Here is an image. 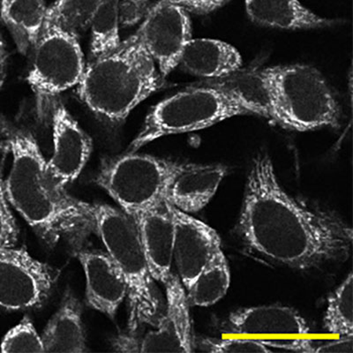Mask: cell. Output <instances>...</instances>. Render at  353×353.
<instances>
[{
	"label": "cell",
	"instance_id": "1",
	"mask_svg": "<svg viewBox=\"0 0 353 353\" xmlns=\"http://www.w3.org/2000/svg\"><path fill=\"white\" fill-rule=\"evenodd\" d=\"M239 231L255 253L298 270L347 260L352 248V227L287 193L266 154L255 157L248 172Z\"/></svg>",
	"mask_w": 353,
	"mask_h": 353
},
{
	"label": "cell",
	"instance_id": "2",
	"mask_svg": "<svg viewBox=\"0 0 353 353\" xmlns=\"http://www.w3.org/2000/svg\"><path fill=\"white\" fill-rule=\"evenodd\" d=\"M10 150L12 165L5 179L6 196L28 225L50 236L94 228L91 204L70 196L54 181L32 134L17 130Z\"/></svg>",
	"mask_w": 353,
	"mask_h": 353
},
{
	"label": "cell",
	"instance_id": "3",
	"mask_svg": "<svg viewBox=\"0 0 353 353\" xmlns=\"http://www.w3.org/2000/svg\"><path fill=\"white\" fill-rule=\"evenodd\" d=\"M161 83L156 63L134 34L105 54L90 59L77 92L102 121L119 123Z\"/></svg>",
	"mask_w": 353,
	"mask_h": 353
},
{
	"label": "cell",
	"instance_id": "4",
	"mask_svg": "<svg viewBox=\"0 0 353 353\" xmlns=\"http://www.w3.org/2000/svg\"><path fill=\"white\" fill-rule=\"evenodd\" d=\"M91 211L93 229L128 283L129 332L137 333L145 324L154 325L159 317L160 298L134 221L107 204H91Z\"/></svg>",
	"mask_w": 353,
	"mask_h": 353
},
{
	"label": "cell",
	"instance_id": "5",
	"mask_svg": "<svg viewBox=\"0 0 353 353\" xmlns=\"http://www.w3.org/2000/svg\"><path fill=\"white\" fill-rule=\"evenodd\" d=\"M266 70L275 90L282 127L299 132L339 127L341 109L316 68L294 64Z\"/></svg>",
	"mask_w": 353,
	"mask_h": 353
},
{
	"label": "cell",
	"instance_id": "6",
	"mask_svg": "<svg viewBox=\"0 0 353 353\" xmlns=\"http://www.w3.org/2000/svg\"><path fill=\"white\" fill-rule=\"evenodd\" d=\"M241 115L251 114L222 91L196 84L154 106L128 151L137 152L157 139L201 130Z\"/></svg>",
	"mask_w": 353,
	"mask_h": 353
},
{
	"label": "cell",
	"instance_id": "7",
	"mask_svg": "<svg viewBox=\"0 0 353 353\" xmlns=\"http://www.w3.org/2000/svg\"><path fill=\"white\" fill-rule=\"evenodd\" d=\"M179 163L128 151L103 162L96 183L130 216L165 201Z\"/></svg>",
	"mask_w": 353,
	"mask_h": 353
},
{
	"label": "cell",
	"instance_id": "8",
	"mask_svg": "<svg viewBox=\"0 0 353 353\" xmlns=\"http://www.w3.org/2000/svg\"><path fill=\"white\" fill-rule=\"evenodd\" d=\"M32 52L28 83L43 112L59 94L80 83L86 65L77 37L54 28H43Z\"/></svg>",
	"mask_w": 353,
	"mask_h": 353
},
{
	"label": "cell",
	"instance_id": "9",
	"mask_svg": "<svg viewBox=\"0 0 353 353\" xmlns=\"http://www.w3.org/2000/svg\"><path fill=\"white\" fill-rule=\"evenodd\" d=\"M165 289V310L143 336L129 332L117 337L113 347L127 352H193L195 339L187 293L176 274L163 283Z\"/></svg>",
	"mask_w": 353,
	"mask_h": 353
},
{
	"label": "cell",
	"instance_id": "10",
	"mask_svg": "<svg viewBox=\"0 0 353 353\" xmlns=\"http://www.w3.org/2000/svg\"><path fill=\"white\" fill-rule=\"evenodd\" d=\"M55 270L23 249H0V307L25 311L40 307L52 294Z\"/></svg>",
	"mask_w": 353,
	"mask_h": 353
},
{
	"label": "cell",
	"instance_id": "11",
	"mask_svg": "<svg viewBox=\"0 0 353 353\" xmlns=\"http://www.w3.org/2000/svg\"><path fill=\"white\" fill-rule=\"evenodd\" d=\"M163 77L176 66L189 41L192 39L188 12L171 0H159L148 10L137 32Z\"/></svg>",
	"mask_w": 353,
	"mask_h": 353
},
{
	"label": "cell",
	"instance_id": "12",
	"mask_svg": "<svg viewBox=\"0 0 353 353\" xmlns=\"http://www.w3.org/2000/svg\"><path fill=\"white\" fill-rule=\"evenodd\" d=\"M228 325L241 335L279 336L294 345L296 352H314L313 340L304 339L310 327L296 309L280 304L245 307L232 312Z\"/></svg>",
	"mask_w": 353,
	"mask_h": 353
},
{
	"label": "cell",
	"instance_id": "13",
	"mask_svg": "<svg viewBox=\"0 0 353 353\" xmlns=\"http://www.w3.org/2000/svg\"><path fill=\"white\" fill-rule=\"evenodd\" d=\"M171 206V205H170ZM175 235L173 263L187 289L201 271L222 250L221 239L207 223L171 206Z\"/></svg>",
	"mask_w": 353,
	"mask_h": 353
},
{
	"label": "cell",
	"instance_id": "14",
	"mask_svg": "<svg viewBox=\"0 0 353 353\" xmlns=\"http://www.w3.org/2000/svg\"><path fill=\"white\" fill-rule=\"evenodd\" d=\"M50 108L54 149L47 165L54 181L65 188L83 171L92 151V141L61 101L53 100Z\"/></svg>",
	"mask_w": 353,
	"mask_h": 353
},
{
	"label": "cell",
	"instance_id": "15",
	"mask_svg": "<svg viewBox=\"0 0 353 353\" xmlns=\"http://www.w3.org/2000/svg\"><path fill=\"white\" fill-rule=\"evenodd\" d=\"M139 237L156 282L165 283L173 273L175 227L166 201L132 214Z\"/></svg>",
	"mask_w": 353,
	"mask_h": 353
},
{
	"label": "cell",
	"instance_id": "16",
	"mask_svg": "<svg viewBox=\"0 0 353 353\" xmlns=\"http://www.w3.org/2000/svg\"><path fill=\"white\" fill-rule=\"evenodd\" d=\"M77 258L86 280L88 307L113 319L128 295V283L121 271L105 251L81 250Z\"/></svg>",
	"mask_w": 353,
	"mask_h": 353
},
{
	"label": "cell",
	"instance_id": "17",
	"mask_svg": "<svg viewBox=\"0 0 353 353\" xmlns=\"http://www.w3.org/2000/svg\"><path fill=\"white\" fill-rule=\"evenodd\" d=\"M199 84L222 91L251 115L263 117L282 125L275 90L266 68H241L227 77Z\"/></svg>",
	"mask_w": 353,
	"mask_h": 353
},
{
	"label": "cell",
	"instance_id": "18",
	"mask_svg": "<svg viewBox=\"0 0 353 353\" xmlns=\"http://www.w3.org/2000/svg\"><path fill=\"white\" fill-rule=\"evenodd\" d=\"M226 173L227 168L223 165L179 163L165 201L189 215L197 213L215 196Z\"/></svg>",
	"mask_w": 353,
	"mask_h": 353
},
{
	"label": "cell",
	"instance_id": "19",
	"mask_svg": "<svg viewBox=\"0 0 353 353\" xmlns=\"http://www.w3.org/2000/svg\"><path fill=\"white\" fill-rule=\"evenodd\" d=\"M242 63L241 55L231 44L216 39H192L183 50L179 65L194 77L216 80L238 71Z\"/></svg>",
	"mask_w": 353,
	"mask_h": 353
},
{
	"label": "cell",
	"instance_id": "20",
	"mask_svg": "<svg viewBox=\"0 0 353 353\" xmlns=\"http://www.w3.org/2000/svg\"><path fill=\"white\" fill-rule=\"evenodd\" d=\"M44 352H87L83 305L70 290H66L56 313L43 331Z\"/></svg>",
	"mask_w": 353,
	"mask_h": 353
},
{
	"label": "cell",
	"instance_id": "21",
	"mask_svg": "<svg viewBox=\"0 0 353 353\" xmlns=\"http://www.w3.org/2000/svg\"><path fill=\"white\" fill-rule=\"evenodd\" d=\"M248 17L260 26L280 30H312L332 26L335 21L309 10L299 0H245Z\"/></svg>",
	"mask_w": 353,
	"mask_h": 353
},
{
	"label": "cell",
	"instance_id": "22",
	"mask_svg": "<svg viewBox=\"0 0 353 353\" xmlns=\"http://www.w3.org/2000/svg\"><path fill=\"white\" fill-rule=\"evenodd\" d=\"M47 8L44 0H0V14L17 48L28 54L42 32Z\"/></svg>",
	"mask_w": 353,
	"mask_h": 353
},
{
	"label": "cell",
	"instance_id": "23",
	"mask_svg": "<svg viewBox=\"0 0 353 353\" xmlns=\"http://www.w3.org/2000/svg\"><path fill=\"white\" fill-rule=\"evenodd\" d=\"M231 283V273L223 250L219 252L185 290L190 307H206L225 297Z\"/></svg>",
	"mask_w": 353,
	"mask_h": 353
},
{
	"label": "cell",
	"instance_id": "24",
	"mask_svg": "<svg viewBox=\"0 0 353 353\" xmlns=\"http://www.w3.org/2000/svg\"><path fill=\"white\" fill-rule=\"evenodd\" d=\"M99 0H58L47 8L43 27L54 28L79 37L90 28Z\"/></svg>",
	"mask_w": 353,
	"mask_h": 353
},
{
	"label": "cell",
	"instance_id": "25",
	"mask_svg": "<svg viewBox=\"0 0 353 353\" xmlns=\"http://www.w3.org/2000/svg\"><path fill=\"white\" fill-rule=\"evenodd\" d=\"M119 6L121 0H99L90 28V59L105 54L121 43Z\"/></svg>",
	"mask_w": 353,
	"mask_h": 353
},
{
	"label": "cell",
	"instance_id": "26",
	"mask_svg": "<svg viewBox=\"0 0 353 353\" xmlns=\"http://www.w3.org/2000/svg\"><path fill=\"white\" fill-rule=\"evenodd\" d=\"M323 327L333 335L353 336V275L345 280L327 299Z\"/></svg>",
	"mask_w": 353,
	"mask_h": 353
},
{
	"label": "cell",
	"instance_id": "27",
	"mask_svg": "<svg viewBox=\"0 0 353 353\" xmlns=\"http://www.w3.org/2000/svg\"><path fill=\"white\" fill-rule=\"evenodd\" d=\"M0 349L5 353L44 352L42 337L28 317L6 333Z\"/></svg>",
	"mask_w": 353,
	"mask_h": 353
},
{
	"label": "cell",
	"instance_id": "28",
	"mask_svg": "<svg viewBox=\"0 0 353 353\" xmlns=\"http://www.w3.org/2000/svg\"><path fill=\"white\" fill-rule=\"evenodd\" d=\"M216 353L273 352L254 339H221L204 337L195 341V351Z\"/></svg>",
	"mask_w": 353,
	"mask_h": 353
},
{
	"label": "cell",
	"instance_id": "29",
	"mask_svg": "<svg viewBox=\"0 0 353 353\" xmlns=\"http://www.w3.org/2000/svg\"><path fill=\"white\" fill-rule=\"evenodd\" d=\"M6 196L5 179L0 167V249L14 248L18 241L17 220Z\"/></svg>",
	"mask_w": 353,
	"mask_h": 353
},
{
	"label": "cell",
	"instance_id": "30",
	"mask_svg": "<svg viewBox=\"0 0 353 353\" xmlns=\"http://www.w3.org/2000/svg\"><path fill=\"white\" fill-rule=\"evenodd\" d=\"M148 0H125L119 6V21L129 26L137 23L147 14Z\"/></svg>",
	"mask_w": 353,
	"mask_h": 353
},
{
	"label": "cell",
	"instance_id": "31",
	"mask_svg": "<svg viewBox=\"0 0 353 353\" xmlns=\"http://www.w3.org/2000/svg\"><path fill=\"white\" fill-rule=\"evenodd\" d=\"M171 1L181 6L188 12L208 14L222 8L231 0H171Z\"/></svg>",
	"mask_w": 353,
	"mask_h": 353
},
{
	"label": "cell",
	"instance_id": "32",
	"mask_svg": "<svg viewBox=\"0 0 353 353\" xmlns=\"http://www.w3.org/2000/svg\"><path fill=\"white\" fill-rule=\"evenodd\" d=\"M314 352L318 353H352L353 336H343L332 341L314 345Z\"/></svg>",
	"mask_w": 353,
	"mask_h": 353
},
{
	"label": "cell",
	"instance_id": "33",
	"mask_svg": "<svg viewBox=\"0 0 353 353\" xmlns=\"http://www.w3.org/2000/svg\"><path fill=\"white\" fill-rule=\"evenodd\" d=\"M15 132L17 129H14L4 117L0 115V152L10 150Z\"/></svg>",
	"mask_w": 353,
	"mask_h": 353
},
{
	"label": "cell",
	"instance_id": "34",
	"mask_svg": "<svg viewBox=\"0 0 353 353\" xmlns=\"http://www.w3.org/2000/svg\"><path fill=\"white\" fill-rule=\"evenodd\" d=\"M6 55L4 43H3L1 36H0V68H2V66H6Z\"/></svg>",
	"mask_w": 353,
	"mask_h": 353
},
{
	"label": "cell",
	"instance_id": "35",
	"mask_svg": "<svg viewBox=\"0 0 353 353\" xmlns=\"http://www.w3.org/2000/svg\"><path fill=\"white\" fill-rule=\"evenodd\" d=\"M5 68L6 66H2V68H0V90H1L3 83H4Z\"/></svg>",
	"mask_w": 353,
	"mask_h": 353
}]
</instances>
